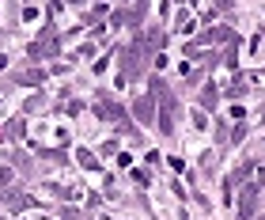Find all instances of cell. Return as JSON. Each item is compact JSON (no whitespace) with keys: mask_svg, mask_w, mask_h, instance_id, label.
Instances as JSON below:
<instances>
[{"mask_svg":"<svg viewBox=\"0 0 265 220\" xmlns=\"http://www.w3.org/2000/svg\"><path fill=\"white\" fill-rule=\"evenodd\" d=\"M254 194H258V186H246V190H242V213H239L242 220H250V209H254Z\"/></svg>","mask_w":265,"mask_h":220,"instance_id":"cell-1","label":"cell"}]
</instances>
